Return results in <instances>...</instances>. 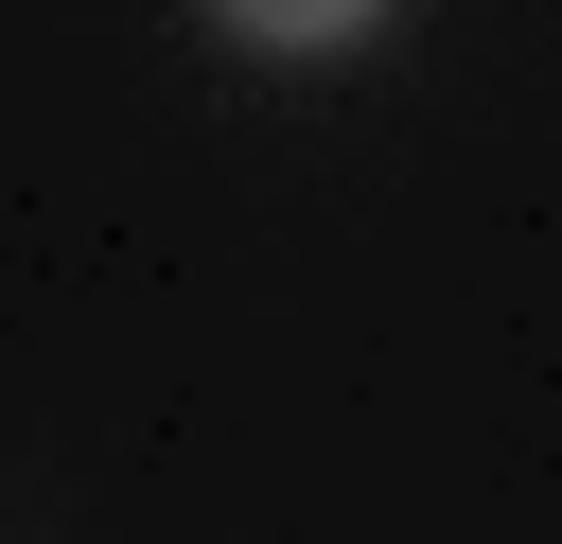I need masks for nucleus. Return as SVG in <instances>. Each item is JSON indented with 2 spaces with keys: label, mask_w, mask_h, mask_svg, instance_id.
<instances>
[{
  "label": "nucleus",
  "mask_w": 562,
  "mask_h": 544,
  "mask_svg": "<svg viewBox=\"0 0 562 544\" xmlns=\"http://www.w3.org/2000/svg\"><path fill=\"white\" fill-rule=\"evenodd\" d=\"M211 18H228L246 53H351V35L386 18V0H211Z\"/></svg>",
  "instance_id": "1"
}]
</instances>
